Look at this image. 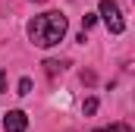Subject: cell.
<instances>
[{
	"label": "cell",
	"mask_w": 135,
	"mask_h": 132,
	"mask_svg": "<svg viewBox=\"0 0 135 132\" xmlns=\"http://www.w3.org/2000/svg\"><path fill=\"white\" fill-rule=\"evenodd\" d=\"M44 69H47V76H57V72H63V66L57 63V60H47V63H44Z\"/></svg>",
	"instance_id": "277c9868"
},
{
	"label": "cell",
	"mask_w": 135,
	"mask_h": 132,
	"mask_svg": "<svg viewBox=\"0 0 135 132\" xmlns=\"http://www.w3.org/2000/svg\"><path fill=\"white\" fill-rule=\"evenodd\" d=\"M101 16H104V25H107L113 35H119L123 29H126V22H123V16H119L116 0H101Z\"/></svg>",
	"instance_id": "7a4b0ae2"
},
{
	"label": "cell",
	"mask_w": 135,
	"mask_h": 132,
	"mask_svg": "<svg viewBox=\"0 0 135 132\" xmlns=\"http://www.w3.org/2000/svg\"><path fill=\"white\" fill-rule=\"evenodd\" d=\"M6 88V76H3V66H0V91Z\"/></svg>",
	"instance_id": "9c48e42d"
},
{
	"label": "cell",
	"mask_w": 135,
	"mask_h": 132,
	"mask_svg": "<svg viewBox=\"0 0 135 132\" xmlns=\"http://www.w3.org/2000/svg\"><path fill=\"white\" fill-rule=\"evenodd\" d=\"M98 132H132L126 123H116V126H107V129H98Z\"/></svg>",
	"instance_id": "5b68a950"
},
{
	"label": "cell",
	"mask_w": 135,
	"mask_h": 132,
	"mask_svg": "<svg viewBox=\"0 0 135 132\" xmlns=\"http://www.w3.org/2000/svg\"><path fill=\"white\" fill-rule=\"evenodd\" d=\"M66 29H69V22L63 13H44V16H35L28 22V38L38 47H54L66 38Z\"/></svg>",
	"instance_id": "6da1fadb"
},
{
	"label": "cell",
	"mask_w": 135,
	"mask_h": 132,
	"mask_svg": "<svg viewBox=\"0 0 135 132\" xmlns=\"http://www.w3.org/2000/svg\"><path fill=\"white\" fill-rule=\"evenodd\" d=\"M28 91H32V79H22L19 82V95H28Z\"/></svg>",
	"instance_id": "ba28073f"
},
{
	"label": "cell",
	"mask_w": 135,
	"mask_h": 132,
	"mask_svg": "<svg viewBox=\"0 0 135 132\" xmlns=\"http://www.w3.org/2000/svg\"><path fill=\"white\" fill-rule=\"evenodd\" d=\"M94 22H98V16H94V13H85V16H82V25H85V29H91Z\"/></svg>",
	"instance_id": "52a82bcc"
},
{
	"label": "cell",
	"mask_w": 135,
	"mask_h": 132,
	"mask_svg": "<svg viewBox=\"0 0 135 132\" xmlns=\"http://www.w3.org/2000/svg\"><path fill=\"white\" fill-rule=\"evenodd\" d=\"M28 129V116L22 110H9L3 116V132H25Z\"/></svg>",
	"instance_id": "3957f363"
},
{
	"label": "cell",
	"mask_w": 135,
	"mask_h": 132,
	"mask_svg": "<svg viewBox=\"0 0 135 132\" xmlns=\"http://www.w3.org/2000/svg\"><path fill=\"white\" fill-rule=\"evenodd\" d=\"M82 110H85V113L91 116V113L98 110V101H94V98H88V101H85V104H82Z\"/></svg>",
	"instance_id": "8992f818"
}]
</instances>
